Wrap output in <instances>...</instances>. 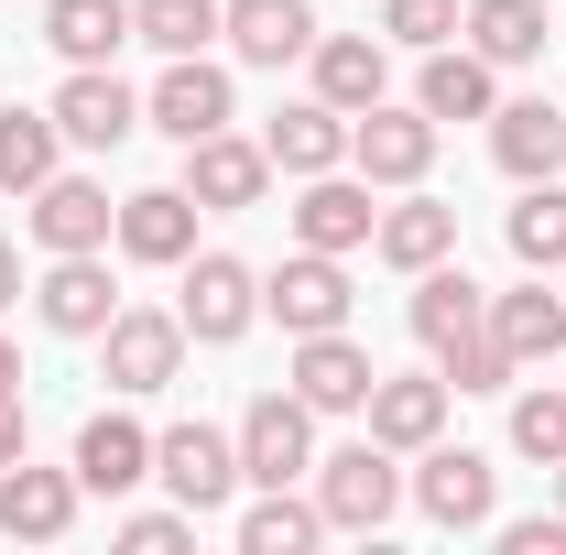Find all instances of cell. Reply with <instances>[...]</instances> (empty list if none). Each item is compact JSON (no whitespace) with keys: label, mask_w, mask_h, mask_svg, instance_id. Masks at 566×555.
<instances>
[{"label":"cell","mask_w":566,"mask_h":555,"mask_svg":"<svg viewBox=\"0 0 566 555\" xmlns=\"http://www.w3.org/2000/svg\"><path fill=\"white\" fill-rule=\"evenodd\" d=\"M316 512H327V534H381V523L403 512V469H392V447L359 436V447H338V458H316Z\"/></svg>","instance_id":"cell-1"},{"label":"cell","mask_w":566,"mask_h":555,"mask_svg":"<svg viewBox=\"0 0 566 555\" xmlns=\"http://www.w3.org/2000/svg\"><path fill=\"white\" fill-rule=\"evenodd\" d=\"M153 480L208 523V512H229V490H240V436H218V425H175V436H153Z\"/></svg>","instance_id":"cell-2"},{"label":"cell","mask_w":566,"mask_h":555,"mask_svg":"<svg viewBox=\"0 0 566 555\" xmlns=\"http://www.w3.org/2000/svg\"><path fill=\"white\" fill-rule=\"evenodd\" d=\"M98 359H109V392H164V381L186 370V316L120 305V316L98 327Z\"/></svg>","instance_id":"cell-3"},{"label":"cell","mask_w":566,"mask_h":555,"mask_svg":"<svg viewBox=\"0 0 566 555\" xmlns=\"http://www.w3.org/2000/svg\"><path fill=\"white\" fill-rule=\"evenodd\" d=\"M305 469H316V404L305 392H262L240 415V480L283 490V480H305Z\"/></svg>","instance_id":"cell-4"},{"label":"cell","mask_w":566,"mask_h":555,"mask_svg":"<svg viewBox=\"0 0 566 555\" xmlns=\"http://www.w3.org/2000/svg\"><path fill=\"white\" fill-rule=\"evenodd\" d=\"M186 338H208V348H229L251 316H262V273L251 262H229V251H186Z\"/></svg>","instance_id":"cell-5"},{"label":"cell","mask_w":566,"mask_h":555,"mask_svg":"<svg viewBox=\"0 0 566 555\" xmlns=\"http://www.w3.org/2000/svg\"><path fill=\"white\" fill-rule=\"evenodd\" d=\"M415 501H424V523H447V534H480V523L501 512V469L480 458V447H424Z\"/></svg>","instance_id":"cell-6"},{"label":"cell","mask_w":566,"mask_h":555,"mask_svg":"<svg viewBox=\"0 0 566 555\" xmlns=\"http://www.w3.org/2000/svg\"><path fill=\"white\" fill-rule=\"evenodd\" d=\"M349 164L370 186H424V164H436V121L424 109H392V98H370L349 121Z\"/></svg>","instance_id":"cell-7"},{"label":"cell","mask_w":566,"mask_h":555,"mask_svg":"<svg viewBox=\"0 0 566 555\" xmlns=\"http://www.w3.org/2000/svg\"><path fill=\"white\" fill-rule=\"evenodd\" d=\"M33 316H44L55 338H98V327L120 316L109 262H98V251H55V262H44V283H33Z\"/></svg>","instance_id":"cell-8"},{"label":"cell","mask_w":566,"mask_h":555,"mask_svg":"<svg viewBox=\"0 0 566 555\" xmlns=\"http://www.w3.org/2000/svg\"><path fill=\"white\" fill-rule=\"evenodd\" d=\"M142 121L164 142H208V132H229V76L208 66V55H164V87L142 98Z\"/></svg>","instance_id":"cell-9"},{"label":"cell","mask_w":566,"mask_h":555,"mask_svg":"<svg viewBox=\"0 0 566 555\" xmlns=\"http://www.w3.org/2000/svg\"><path fill=\"white\" fill-rule=\"evenodd\" d=\"M491 164L512 175V186L566 175V109H556V98H501V109H491Z\"/></svg>","instance_id":"cell-10"},{"label":"cell","mask_w":566,"mask_h":555,"mask_svg":"<svg viewBox=\"0 0 566 555\" xmlns=\"http://www.w3.org/2000/svg\"><path fill=\"white\" fill-rule=\"evenodd\" d=\"M370 381H381V370H370V348H359L349 327L294 338V392H305L316 415H359V404H370Z\"/></svg>","instance_id":"cell-11"},{"label":"cell","mask_w":566,"mask_h":555,"mask_svg":"<svg viewBox=\"0 0 566 555\" xmlns=\"http://www.w3.org/2000/svg\"><path fill=\"white\" fill-rule=\"evenodd\" d=\"M22 218H33V240H44V251H109V229H120L109 186H87V175H44Z\"/></svg>","instance_id":"cell-12"},{"label":"cell","mask_w":566,"mask_h":555,"mask_svg":"<svg viewBox=\"0 0 566 555\" xmlns=\"http://www.w3.org/2000/svg\"><path fill=\"white\" fill-rule=\"evenodd\" d=\"M218 33L240 66H294V55H316V0H229Z\"/></svg>","instance_id":"cell-13"},{"label":"cell","mask_w":566,"mask_h":555,"mask_svg":"<svg viewBox=\"0 0 566 555\" xmlns=\"http://www.w3.org/2000/svg\"><path fill=\"white\" fill-rule=\"evenodd\" d=\"M55 132L66 142H87V153H120V142L142 132V98L120 87L109 66H76L66 87H55Z\"/></svg>","instance_id":"cell-14"},{"label":"cell","mask_w":566,"mask_h":555,"mask_svg":"<svg viewBox=\"0 0 566 555\" xmlns=\"http://www.w3.org/2000/svg\"><path fill=\"white\" fill-rule=\"evenodd\" d=\"M262 186H273V153L262 142H240V132L186 142V197L197 208H262Z\"/></svg>","instance_id":"cell-15"},{"label":"cell","mask_w":566,"mask_h":555,"mask_svg":"<svg viewBox=\"0 0 566 555\" xmlns=\"http://www.w3.org/2000/svg\"><path fill=\"white\" fill-rule=\"evenodd\" d=\"M262 305H273L294 338H316V327H349V273H338V251H294V262L262 283Z\"/></svg>","instance_id":"cell-16"},{"label":"cell","mask_w":566,"mask_h":555,"mask_svg":"<svg viewBox=\"0 0 566 555\" xmlns=\"http://www.w3.org/2000/svg\"><path fill=\"white\" fill-rule=\"evenodd\" d=\"M370 229H381L370 175H359V186L338 175V164H327V175H305V197H294V240H305V251H359Z\"/></svg>","instance_id":"cell-17"},{"label":"cell","mask_w":566,"mask_h":555,"mask_svg":"<svg viewBox=\"0 0 566 555\" xmlns=\"http://www.w3.org/2000/svg\"><path fill=\"white\" fill-rule=\"evenodd\" d=\"M66 523H76V469H33V458H11V469H0V534L55 545Z\"/></svg>","instance_id":"cell-18"},{"label":"cell","mask_w":566,"mask_h":555,"mask_svg":"<svg viewBox=\"0 0 566 555\" xmlns=\"http://www.w3.org/2000/svg\"><path fill=\"white\" fill-rule=\"evenodd\" d=\"M491 338L512 348V370H534V359H566V294L545 273L512 283V294H491Z\"/></svg>","instance_id":"cell-19"},{"label":"cell","mask_w":566,"mask_h":555,"mask_svg":"<svg viewBox=\"0 0 566 555\" xmlns=\"http://www.w3.org/2000/svg\"><path fill=\"white\" fill-rule=\"evenodd\" d=\"M132 262H186L197 251V197L186 186H142V197H120V229H109Z\"/></svg>","instance_id":"cell-20"},{"label":"cell","mask_w":566,"mask_h":555,"mask_svg":"<svg viewBox=\"0 0 566 555\" xmlns=\"http://www.w3.org/2000/svg\"><path fill=\"white\" fill-rule=\"evenodd\" d=\"M153 480V436H142L132 415H87L76 425V490H109V501H120V490H142Z\"/></svg>","instance_id":"cell-21"},{"label":"cell","mask_w":566,"mask_h":555,"mask_svg":"<svg viewBox=\"0 0 566 555\" xmlns=\"http://www.w3.org/2000/svg\"><path fill=\"white\" fill-rule=\"evenodd\" d=\"M415 109H424V121H491V109H501V66H491V55H469V44H458V55L436 44Z\"/></svg>","instance_id":"cell-22"},{"label":"cell","mask_w":566,"mask_h":555,"mask_svg":"<svg viewBox=\"0 0 566 555\" xmlns=\"http://www.w3.org/2000/svg\"><path fill=\"white\" fill-rule=\"evenodd\" d=\"M262 153H273L283 175H327V164H349V109H327V98H294V109H273Z\"/></svg>","instance_id":"cell-23"},{"label":"cell","mask_w":566,"mask_h":555,"mask_svg":"<svg viewBox=\"0 0 566 555\" xmlns=\"http://www.w3.org/2000/svg\"><path fill=\"white\" fill-rule=\"evenodd\" d=\"M370 436L392 447V458H424L436 436H447V381H370Z\"/></svg>","instance_id":"cell-24"},{"label":"cell","mask_w":566,"mask_h":555,"mask_svg":"<svg viewBox=\"0 0 566 555\" xmlns=\"http://www.w3.org/2000/svg\"><path fill=\"white\" fill-rule=\"evenodd\" d=\"M305 66H316V98H327V109H349V121L392 87V55H381L370 33H316V55H305Z\"/></svg>","instance_id":"cell-25"},{"label":"cell","mask_w":566,"mask_h":555,"mask_svg":"<svg viewBox=\"0 0 566 555\" xmlns=\"http://www.w3.org/2000/svg\"><path fill=\"white\" fill-rule=\"evenodd\" d=\"M370 251H381L392 273H424V262H447V251H458V208H436V197H415V186H403V208H381Z\"/></svg>","instance_id":"cell-26"},{"label":"cell","mask_w":566,"mask_h":555,"mask_svg":"<svg viewBox=\"0 0 566 555\" xmlns=\"http://www.w3.org/2000/svg\"><path fill=\"white\" fill-rule=\"evenodd\" d=\"M44 44L66 66H109L132 44V0H44Z\"/></svg>","instance_id":"cell-27"},{"label":"cell","mask_w":566,"mask_h":555,"mask_svg":"<svg viewBox=\"0 0 566 555\" xmlns=\"http://www.w3.org/2000/svg\"><path fill=\"white\" fill-rule=\"evenodd\" d=\"M458 33H469V55H491V66H534V55H545V0H469Z\"/></svg>","instance_id":"cell-28"},{"label":"cell","mask_w":566,"mask_h":555,"mask_svg":"<svg viewBox=\"0 0 566 555\" xmlns=\"http://www.w3.org/2000/svg\"><path fill=\"white\" fill-rule=\"evenodd\" d=\"M480 316H491V294H480V283L458 273V262H424V273H415V338H424V348L469 338Z\"/></svg>","instance_id":"cell-29"},{"label":"cell","mask_w":566,"mask_h":555,"mask_svg":"<svg viewBox=\"0 0 566 555\" xmlns=\"http://www.w3.org/2000/svg\"><path fill=\"white\" fill-rule=\"evenodd\" d=\"M55 153H66L55 109H0V197H33L55 175Z\"/></svg>","instance_id":"cell-30"},{"label":"cell","mask_w":566,"mask_h":555,"mask_svg":"<svg viewBox=\"0 0 566 555\" xmlns=\"http://www.w3.org/2000/svg\"><path fill=\"white\" fill-rule=\"evenodd\" d=\"M316 534H327V512H316V501H294V480L262 490V501L240 512V555H305Z\"/></svg>","instance_id":"cell-31"},{"label":"cell","mask_w":566,"mask_h":555,"mask_svg":"<svg viewBox=\"0 0 566 555\" xmlns=\"http://www.w3.org/2000/svg\"><path fill=\"white\" fill-rule=\"evenodd\" d=\"M218 11L229 0H132V44H153V55H208Z\"/></svg>","instance_id":"cell-32"},{"label":"cell","mask_w":566,"mask_h":555,"mask_svg":"<svg viewBox=\"0 0 566 555\" xmlns=\"http://www.w3.org/2000/svg\"><path fill=\"white\" fill-rule=\"evenodd\" d=\"M501 229H512V262H523V273H556V262H566V186H556V175L523 186V208L501 218Z\"/></svg>","instance_id":"cell-33"},{"label":"cell","mask_w":566,"mask_h":555,"mask_svg":"<svg viewBox=\"0 0 566 555\" xmlns=\"http://www.w3.org/2000/svg\"><path fill=\"white\" fill-rule=\"evenodd\" d=\"M436 370H447V392H501V381H512V348H501V338H491V316H480L469 338L436 348Z\"/></svg>","instance_id":"cell-34"},{"label":"cell","mask_w":566,"mask_h":555,"mask_svg":"<svg viewBox=\"0 0 566 555\" xmlns=\"http://www.w3.org/2000/svg\"><path fill=\"white\" fill-rule=\"evenodd\" d=\"M512 447H523V458H545V469L566 458V381H556V392H523V404H512Z\"/></svg>","instance_id":"cell-35"},{"label":"cell","mask_w":566,"mask_h":555,"mask_svg":"<svg viewBox=\"0 0 566 555\" xmlns=\"http://www.w3.org/2000/svg\"><path fill=\"white\" fill-rule=\"evenodd\" d=\"M381 33L415 44V55H436V44L458 33V0H381Z\"/></svg>","instance_id":"cell-36"},{"label":"cell","mask_w":566,"mask_h":555,"mask_svg":"<svg viewBox=\"0 0 566 555\" xmlns=\"http://www.w3.org/2000/svg\"><path fill=\"white\" fill-rule=\"evenodd\" d=\"M186 534H197V512H132V523H120V545H132V555H175Z\"/></svg>","instance_id":"cell-37"},{"label":"cell","mask_w":566,"mask_h":555,"mask_svg":"<svg viewBox=\"0 0 566 555\" xmlns=\"http://www.w3.org/2000/svg\"><path fill=\"white\" fill-rule=\"evenodd\" d=\"M501 555H566V512L556 523H501Z\"/></svg>","instance_id":"cell-38"},{"label":"cell","mask_w":566,"mask_h":555,"mask_svg":"<svg viewBox=\"0 0 566 555\" xmlns=\"http://www.w3.org/2000/svg\"><path fill=\"white\" fill-rule=\"evenodd\" d=\"M33 458V425H22V392H0V469Z\"/></svg>","instance_id":"cell-39"},{"label":"cell","mask_w":566,"mask_h":555,"mask_svg":"<svg viewBox=\"0 0 566 555\" xmlns=\"http://www.w3.org/2000/svg\"><path fill=\"white\" fill-rule=\"evenodd\" d=\"M11 294H22V251L0 240V305H11Z\"/></svg>","instance_id":"cell-40"},{"label":"cell","mask_w":566,"mask_h":555,"mask_svg":"<svg viewBox=\"0 0 566 555\" xmlns=\"http://www.w3.org/2000/svg\"><path fill=\"white\" fill-rule=\"evenodd\" d=\"M0 392H22V348L0 338Z\"/></svg>","instance_id":"cell-41"},{"label":"cell","mask_w":566,"mask_h":555,"mask_svg":"<svg viewBox=\"0 0 566 555\" xmlns=\"http://www.w3.org/2000/svg\"><path fill=\"white\" fill-rule=\"evenodd\" d=\"M556 501H566V458H556Z\"/></svg>","instance_id":"cell-42"},{"label":"cell","mask_w":566,"mask_h":555,"mask_svg":"<svg viewBox=\"0 0 566 555\" xmlns=\"http://www.w3.org/2000/svg\"><path fill=\"white\" fill-rule=\"evenodd\" d=\"M556 294H566V262H556Z\"/></svg>","instance_id":"cell-43"},{"label":"cell","mask_w":566,"mask_h":555,"mask_svg":"<svg viewBox=\"0 0 566 555\" xmlns=\"http://www.w3.org/2000/svg\"><path fill=\"white\" fill-rule=\"evenodd\" d=\"M556 370H566V359H556Z\"/></svg>","instance_id":"cell-44"}]
</instances>
